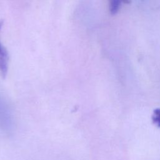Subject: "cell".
<instances>
[{
	"label": "cell",
	"mask_w": 160,
	"mask_h": 160,
	"mask_svg": "<svg viewBox=\"0 0 160 160\" xmlns=\"http://www.w3.org/2000/svg\"><path fill=\"white\" fill-rule=\"evenodd\" d=\"M3 25V21H0V32ZM8 53L3 46L0 39V72L3 78H5L8 72Z\"/></svg>",
	"instance_id": "1"
},
{
	"label": "cell",
	"mask_w": 160,
	"mask_h": 160,
	"mask_svg": "<svg viewBox=\"0 0 160 160\" xmlns=\"http://www.w3.org/2000/svg\"><path fill=\"white\" fill-rule=\"evenodd\" d=\"M152 120L156 126L160 128V108H157L154 110Z\"/></svg>",
	"instance_id": "3"
},
{
	"label": "cell",
	"mask_w": 160,
	"mask_h": 160,
	"mask_svg": "<svg viewBox=\"0 0 160 160\" xmlns=\"http://www.w3.org/2000/svg\"><path fill=\"white\" fill-rule=\"evenodd\" d=\"M126 0H109V9L112 14H116L119 10L121 4Z\"/></svg>",
	"instance_id": "2"
}]
</instances>
